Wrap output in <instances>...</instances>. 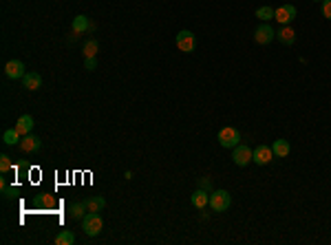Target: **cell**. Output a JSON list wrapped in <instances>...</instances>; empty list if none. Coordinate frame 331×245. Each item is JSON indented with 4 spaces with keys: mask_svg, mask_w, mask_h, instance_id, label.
Segmentation results:
<instances>
[{
    "mask_svg": "<svg viewBox=\"0 0 331 245\" xmlns=\"http://www.w3.org/2000/svg\"><path fill=\"white\" fill-rule=\"evenodd\" d=\"M82 228L88 237H97V234L104 230V221L97 212H88V214H84V219H82Z\"/></svg>",
    "mask_w": 331,
    "mask_h": 245,
    "instance_id": "obj_1",
    "label": "cell"
},
{
    "mask_svg": "<svg viewBox=\"0 0 331 245\" xmlns=\"http://www.w3.org/2000/svg\"><path fill=\"white\" fill-rule=\"evenodd\" d=\"M232 205V197L228 190H212L210 192V208L214 212H225Z\"/></svg>",
    "mask_w": 331,
    "mask_h": 245,
    "instance_id": "obj_2",
    "label": "cell"
},
{
    "mask_svg": "<svg viewBox=\"0 0 331 245\" xmlns=\"http://www.w3.org/2000/svg\"><path fill=\"white\" fill-rule=\"evenodd\" d=\"M174 42H177V49L183 51V53H192V51L197 49V36L188 29L179 31L177 38H174Z\"/></svg>",
    "mask_w": 331,
    "mask_h": 245,
    "instance_id": "obj_3",
    "label": "cell"
},
{
    "mask_svg": "<svg viewBox=\"0 0 331 245\" xmlns=\"http://www.w3.org/2000/svg\"><path fill=\"white\" fill-rule=\"evenodd\" d=\"M219 144L223 148H236L241 144V133L234 126H225V128L219 130Z\"/></svg>",
    "mask_w": 331,
    "mask_h": 245,
    "instance_id": "obj_4",
    "label": "cell"
},
{
    "mask_svg": "<svg viewBox=\"0 0 331 245\" xmlns=\"http://www.w3.org/2000/svg\"><path fill=\"white\" fill-rule=\"evenodd\" d=\"M252 155H254V150L249 148V146L239 144L236 148H232V162L239 168H245L248 163H252Z\"/></svg>",
    "mask_w": 331,
    "mask_h": 245,
    "instance_id": "obj_5",
    "label": "cell"
},
{
    "mask_svg": "<svg viewBox=\"0 0 331 245\" xmlns=\"http://www.w3.org/2000/svg\"><path fill=\"white\" fill-rule=\"evenodd\" d=\"M296 18V7L294 4H281V7L274 11V20H278L281 25H290Z\"/></svg>",
    "mask_w": 331,
    "mask_h": 245,
    "instance_id": "obj_6",
    "label": "cell"
},
{
    "mask_svg": "<svg viewBox=\"0 0 331 245\" xmlns=\"http://www.w3.org/2000/svg\"><path fill=\"white\" fill-rule=\"evenodd\" d=\"M4 75H7L9 80H22L27 75L25 64H22L20 60H9V62L4 64Z\"/></svg>",
    "mask_w": 331,
    "mask_h": 245,
    "instance_id": "obj_7",
    "label": "cell"
},
{
    "mask_svg": "<svg viewBox=\"0 0 331 245\" xmlns=\"http://www.w3.org/2000/svg\"><path fill=\"white\" fill-rule=\"evenodd\" d=\"M274 159V150L272 146H258V148H254V155H252V162L258 163V166H267L269 162Z\"/></svg>",
    "mask_w": 331,
    "mask_h": 245,
    "instance_id": "obj_8",
    "label": "cell"
},
{
    "mask_svg": "<svg viewBox=\"0 0 331 245\" xmlns=\"http://www.w3.org/2000/svg\"><path fill=\"white\" fill-rule=\"evenodd\" d=\"M274 38H276V31H274L272 25H261L254 31V42H256V44H269Z\"/></svg>",
    "mask_w": 331,
    "mask_h": 245,
    "instance_id": "obj_9",
    "label": "cell"
},
{
    "mask_svg": "<svg viewBox=\"0 0 331 245\" xmlns=\"http://www.w3.org/2000/svg\"><path fill=\"white\" fill-rule=\"evenodd\" d=\"M18 146H20L22 153H38V150L42 148V139L38 137V135L29 133V135H25V137L20 139V144H18Z\"/></svg>",
    "mask_w": 331,
    "mask_h": 245,
    "instance_id": "obj_10",
    "label": "cell"
},
{
    "mask_svg": "<svg viewBox=\"0 0 331 245\" xmlns=\"http://www.w3.org/2000/svg\"><path fill=\"white\" fill-rule=\"evenodd\" d=\"M190 201H192V205H195L197 210H203L206 205H210V192L203 190V188H197V190L192 192Z\"/></svg>",
    "mask_w": 331,
    "mask_h": 245,
    "instance_id": "obj_11",
    "label": "cell"
},
{
    "mask_svg": "<svg viewBox=\"0 0 331 245\" xmlns=\"http://www.w3.org/2000/svg\"><path fill=\"white\" fill-rule=\"evenodd\" d=\"M22 86H25L27 91H38V88L42 86V75L36 73V71H27V75L22 78Z\"/></svg>",
    "mask_w": 331,
    "mask_h": 245,
    "instance_id": "obj_12",
    "label": "cell"
},
{
    "mask_svg": "<svg viewBox=\"0 0 331 245\" xmlns=\"http://www.w3.org/2000/svg\"><path fill=\"white\" fill-rule=\"evenodd\" d=\"M13 128H16L18 133L22 135V137H25V135H29L31 130H33V117H31V115H20Z\"/></svg>",
    "mask_w": 331,
    "mask_h": 245,
    "instance_id": "obj_13",
    "label": "cell"
},
{
    "mask_svg": "<svg viewBox=\"0 0 331 245\" xmlns=\"http://www.w3.org/2000/svg\"><path fill=\"white\" fill-rule=\"evenodd\" d=\"M276 38H278V42H281V44L290 46V44H294V42H296V31L291 29V27H287V25H285L283 29H278Z\"/></svg>",
    "mask_w": 331,
    "mask_h": 245,
    "instance_id": "obj_14",
    "label": "cell"
},
{
    "mask_svg": "<svg viewBox=\"0 0 331 245\" xmlns=\"http://www.w3.org/2000/svg\"><path fill=\"white\" fill-rule=\"evenodd\" d=\"M272 150H274V157H287L291 153V146L287 139H276L272 144Z\"/></svg>",
    "mask_w": 331,
    "mask_h": 245,
    "instance_id": "obj_15",
    "label": "cell"
},
{
    "mask_svg": "<svg viewBox=\"0 0 331 245\" xmlns=\"http://www.w3.org/2000/svg\"><path fill=\"white\" fill-rule=\"evenodd\" d=\"M84 205H86V212H102L106 199L104 197H88V199H84Z\"/></svg>",
    "mask_w": 331,
    "mask_h": 245,
    "instance_id": "obj_16",
    "label": "cell"
},
{
    "mask_svg": "<svg viewBox=\"0 0 331 245\" xmlns=\"http://www.w3.org/2000/svg\"><path fill=\"white\" fill-rule=\"evenodd\" d=\"M88 27H91V22H88L86 16H75L73 25H71V31L80 36V34H84V31H88Z\"/></svg>",
    "mask_w": 331,
    "mask_h": 245,
    "instance_id": "obj_17",
    "label": "cell"
},
{
    "mask_svg": "<svg viewBox=\"0 0 331 245\" xmlns=\"http://www.w3.org/2000/svg\"><path fill=\"white\" fill-rule=\"evenodd\" d=\"M97 51H99V42L95 40V38H91V40H86V42H84V46H82L84 58H95V55H97Z\"/></svg>",
    "mask_w": 331,
    "mask_h": 245,
    "instance_id": "obj_18",
    "label": "cell"
},
{
    "mask_svg": "<svg viewBox=\"0 0 331 245\" xmlns=\"http://www.w3.org/2000/svg\"><path fill=\"white\" fill-rule=\"evenodd\" d=\"M20 137H22V135L18 133L16 128H9V130H4V133H2V141H4L7 146H16V144H20Z\"/></svg>",
    "mask_w": 331,
    "mask_h": 245,
    "instance_id": "obj_19",
    "label": "cell"
},
{
    "mask_svg": "<svg viewBox=\"0 0 331 245\" xmlns=\"http://www.w3.org/2000/svg\"><path fill=\"white\" fill-rule=\"evenodd\" d=\"M84 210H86V205H84V201H78V204H71V208H69V214H71V219H75V221H82V219H84Z\"/></svg>",
    "mask_w": 331,
    "mask_h": 245,
    "instance_id": "obj_20",
    "label": "cell"
},
{
    "mask_svg": "<svg viewBox=\"0 0 331 245\" xmlns=\"http://www.w3.org/2000/svg\"><path fill=\"white\" fill-rule=\"evenodd\" d=\"M55 245H73L75 243V234L69 232V230H64V232H60L58 237H55Z\"/></svg>",
    "mask_w": 331,
    "mask_h": 245,
    "instance_id": "obj_21",
    "label": "cell"
},
{
    "mask_svg": "<svg viewBox=\"0 0 331 245\" xmlns=\"http://www.w3.org/2000/svg\"><path fill=\"white\" fill-rule=\"evenodd\" d=\"M274 11H276V9H272V7H258L256 9V18H258V20H263V22H267V20H272V18H274Z\"/></svg>",
    "mask_w": 331,
    "mask_h": 245,
    "instance_id": "obj_22",
    "label": "cell"
},
{
    "mask_svg": "<svg viewBox=\"0 0 331 245\" xmlns=\"http://www.w3.org/2000/svg\"><path fill=\"white\" fill-rule=\"evenodd\" d=\"M38 204L44 205V208H55V199L49 195V192H44V195L38 197Z\"/></svg>",
    "mask_w": 331,
    "mask_h": 245,
    "instance_id": "obj_23",
    "label": "cell"
},
{
    "mask_svg": "<svg viewBox=\"0 0 331 245\" xmlns=\"http://www.w3.org/2000/svg\"><path fill=\"white\" fill-rule=\"evenodd\" d=\"M11 168H13L11 157H9V155H0V172H9Z\"/></svg>",
    "mask_w": 331,
    "mask_h": 245,
    "instance_id": "obj_24",
    "label": "cell"
},
{
    "mask_svg": "<svg viewBox=\"0 0 331 245\" xmlns=\"http://www.w3.org/2000/svg\"><path fill=\"white\" fill-rule=\"evenodd\" d=\"M0 186H2V197H4V199H13V197L18 195V188H13V186L9 188V186H7V183H4V181L0 183Z\"/></svg>",
    "mask_w": 331,
    "mask_h": 245,
    "instance_id": "obj_25",
    "label": "cell"
},
{
    "mask_svg": "<svg viewBox=\"0 0 331 245\" xmlns=\"http://www.w3.org/2000/svg\"><path fill=\"white\" fill-rule=\"evenodd\" d=\"M320 11H323V16L327 18V20H331V0H323V2H320Z\"/></svg>",
    "mask_w": 331,
    "mask_h": 245,
    "instance_id": "obj_26",
    "label": "cell"
},
{
    "mask_svg": "<svg viewBox=\"0 0 331 245\" xmlns=\"http://www.w3.org/2000/svg\"><path fill=\"white\" fill-rule=\"evenodd\" d=\"M199 188H203V190L212 192V179H210V177H201V179H199Z\"/></svg>",
    "mask_w": 331,
    "mask_h": 245,
    "instance_id": "obj_27",
    "label": "cell"
},
{
    "mask_svg": "<svg viewBox=\"0 0 331 245\" xmlns=\"http://www.w3.org/2000/svg\"><path fill=\"white\" fill-rule=\"evenodd\" d=\"M84 69H86V71H95L97 69V58H84Z\"/></svg>",
    "mask_w": 331,
    "mask_h": 245,
    "instance_id": "obj_28",
    "label": "cell"
},
{
    "mask_svg": "<svg viewBox=\"0 0 331 245\" xmlns=\"http://www.w3.org/2000/svg\"><path fill=\"white\" fill-rule=\"evenodd\" d=\"M314 2H323V0H314Z\"/></svg>",
    "mask_w": 331,
    "mask_h": 245,
    "instance_id": "obj_29",
    "label": "cell"
}]
</instances>
